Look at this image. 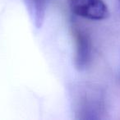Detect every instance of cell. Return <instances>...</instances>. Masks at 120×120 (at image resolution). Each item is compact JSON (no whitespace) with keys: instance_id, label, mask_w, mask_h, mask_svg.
Returning a JSON list of instances; mask_svg holds the SVG:
<instances>
[{"instance_id":"cell-1","label":"cell","mask_w":120,"mask_h":120,"mask_svg":"<svg viewBox=\"0 0 120 120\" xmlns=\"http://www.w3.org/2000/svg\"><path fill=\"white\" fill-rule=\"evenodd\" d=\"M72 13L91 21L105 20L109 16V9L103 0H68Z\"/></svg>"},{"instance_id":"cell-2","label":"cell","mask_w":120,"mask_h":120,"mask_svg":"<svg viewBox=\"0 0 120 120\" xmlns=\"http://www.w3.org/2000/svg\"><path fill=\"white\" fill-rule=\"evenodd\" d=\"M72 34L75 42V65L84 70L90 64L92 57V44L90 35L78 25H72Z\"/></svg>"},{"instance_id":"cell-3","label":"cell","mask_w":120,"mask_h":120,"mask_svg":"<svg viewBox=\"0 0 120 120\" xmlns=\"http://www.w3.org/2000/svg\"><path fill=\"white\" fill-rule=\"evenodd\" d=\"M29 9L33 22L37 28H40L45 17L49 0H24Z\"/></svg>"},{"instance_id":"cell-4","label":"cell","mask_w":120,"mask_h":120,"mask_svg":"<svg viewBox=\"0 0 120 120\" xmlns=\"http://www.w3.org/2000/svg\"><path fill=\"white\" fill-rule=\"evenodd\" d=\"M119 1H120V0H119Z\"/></svg>"}]
</instances>
